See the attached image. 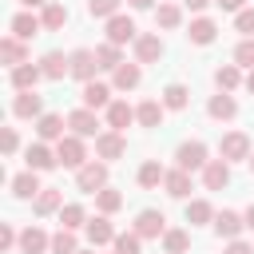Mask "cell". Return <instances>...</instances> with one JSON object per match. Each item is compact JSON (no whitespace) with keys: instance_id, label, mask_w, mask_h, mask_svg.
I'll list each match as a JSON object with an SVG mask.
<instances>
[{"instance_id":"6da1fadb","label":"cell","mask_w":254,"mask_h":254,"mask_svg":"<svg viewBox=\"0 0 254 254\" xmlns=\"http://www.w3.org/2000/svg\"><path fill=\"white\" fill-rule=\"evenodd\" d=\"M75 187L83 190V194H99L103 187H107V163H83L79 171H75Z\"/></svg>"},{"instance_id":"7a4b0ae2","label":"cell","mask_w":254,"mask_h":254,"mask_svg":"<svg viewBox=\"0 0 254 254\" xmlns=\"http://www.w3.org/2000/svg\"><path fill=\"white\" fill-rule=\"evenodd\" d=\"M56 159H60V167H83L87 163V151H83V139L79 135H64L60 143H56Z\"/></svg>"},{"instance_id":"3957f363","label":"cell","mask_w":254,"mask_h":254,"mask_svg":"<svg viewBox=\"0 0 254 254\" xmlns=\"http://www.w3.org/2000/svg\"><path fill=\"white\" fill-rule=\"evenodd\" d=\"M175 159H179V171H202L210 159H206V147L198 143V139H187L179 151H175Z\"/></svg>"},{"instance_id":"277c9868","label":"cell","mask_w":254,"mask_h":254,"mask_svg":"<svg viewBox=\"0 0 254 254\" xmlns=\"http://www.w3.org/2000/svg\"><path fill=\"white\" fill-rule=\"evenodd\" d=\"M218 155H222L226 163L250 159V139H246L242 131H230V135H222V143H218Z\"/></svg>"},{"instance_id":"5b68a950","label":"cell","mask_w":254,"mask_h":254,"mask_svg":"<svg viewBox=\"0 0 254 254\" xmlns=\"http://www.w3.org/2000/svg\"><path fill=\"white\" fill-rule=\"evenodd\" d=\"M127 40H139V36H135V20L119 12V16H111V20H107V44H115V48H119V44H127Z\"/></svg>"},{"instance_id":"8992f818","label":"cell","mask_w":254,"mask_h":254,"mask_svg":"<svg viewBox=\"0 0 254 254\" xmlns=\"http://www.w3.org/2000/svg\"><path fill=\"white\" fill-rule=\"evenodd\" d=\"M95 67H99L95 52H87V48H75V52H71V75H75V79L91 83V79H95Z\"/></svg>"},{"instance_id":"52a82bcc","label":"cell","mask_w":254,"mask_h":254,"mask_svg":"<svg viewBox=\"0 0 254 254\" xmlns=\"http://www.w3.org/2000/svg\"><path fill=\"white\" fill-rule=\"evenodd\" d=\"M79 99H83V107H87V111H99V107H111V87H107V83H99V79H91V83H83V91H79Z\"/></svg>"},{"instance_id":"ba28073f","label":"cell","mask_w":254,"mask_h":254,"mask_svg":"<svg viewBox=\"0 0 254 254\" xmlns=\"http://www.w3.org/2000/svg\"><path fill=\"white\" fill-rule=\"evenodd\" d=\"M123 151H127V143H123V135L119 131H103V135H95V155L99 159H123Z\"/></svg>"},{"instance_id":"9c48e42d","label":"cell","mask_w":254,"mask_h":254,"mask_svg":"<svg viewBox=\"0 0 254 254\" xmlns=\"http://www.w3.org/2000/svg\"><path fill=\"white\" fill-rule=\"evenodd\" d=\"M230 183V163L226 159H210L206 167H202V187L206 190H222Z\"/></svg>"},{"instance_id":"30bf717a","label":"cell","mask_w":254,"mask_h":254,"mask_svg":"<svg viewBox=\"0 0 254 254\" xmlns=\"http://www.w3.org/2000/svg\"><path fill=\"white\" fill-rule=\"evenodd\" d=\"M163 222H167L163 210H139V218H135V234H139V238H159V234H167Z\"/></svg>"},{"instance_id":"8fae6325","label":"cell","mask_w":254,"mask_h":254,"mask_svg":"<svg viewBox=\"0 0 254 254\" xmlns=\"http://www.w3.org/2000/svg\"><path fill=\"white\" fill-rule=\"evenodd\" d=\"M40 71H44V79H64V75H71V56L48 52V56L40 60Z\"/></svg>"},{"instance_id":"7c38bea8","label":"cell","mask_w":254,"mask_h":254,"mask_svg":"<svg viewBox=\"0 0 254 254\" xmlns=\"http://www.w3.org/2000/svg\"><path fill=\"white\" fill-rule=\"evenodd\" d=\"M40 79H44V71H40L36 64H20V67H12V87H16V91H36Z\"/></svg>"},{"instance_id":"4fadbf2b","label":"cell","mask_w":254,"mask_h":254,"mask_svg":"<svg viewBox=\"0 0 254 254\" xmlns=\"http://www.w3.org/2000/svg\"><path fill=\"white\" fill-rule=\"evenodd\" d=\"M242 226H246V218L242 214H234V210H222V214H214V230H218V238H238L242 234Z\"/></svg>"},{"instance_id":"5bb4252c","label":"cell","mask_w":254,"mask_h":254,"mask_svg":"<svg viewBox=\"0 0 254 254\" xmlns=\"http://www.w3.org/2000/svg\"><path fill=\"white\" fill-rule=\"evenodd\" d=\"M52 246V238L40 230V226H28V230H20V254H44Z\"/></svg>"},{"instance_id":"9a60e30c","label":"cell","mask_w":254,"mask_h":254,"mask_svg":"<svg viewBox=\"0 0 254 254\" xmlns=\"http://www.w3.org/2000/svg\"><path fill=\"white\" fill-rule=\"evenodd\" d=\"M67 127H71V135H79V139H87V135H95V111H87V107H79V111H71L67 115Z\"/></svg>"},{"instance_id":"2e32d148","label":"cell","mask_w":254,"mask_h":254,"mask_svg":"<svg viewBox=\"0 0 254 254\" xmlns=\"http://www.w3.org/2000/svg\"><path fill=\"white\" fill-rule=\"evenodd\" d=\"M24 159H28V171H52V167L60 163V159H56V151H48L44 143H32Z\"/></svg>"},{"instance_id":"e0dca14e","label":"cell","mask_w":254,"mask_h":254,"mask_svg":"<svg viewBox=\"0 0 254 254\" xmlns=\"http://www.w3.org/2000/svg\"><path fill=\"white\" fill-rule=\"evenodd\" d=\"M159 56H163V40L159 36H139L135 40V60L139 64H155Z\"/></svg>"},{"instance_id":"ac0fdd59","label":"cell","mask_w":254,"mask_h":254,"mask_svg":"<svg viewBox=\"0 0 254 254\" xmlns=\"http://www.w3.org/2000/svg\"><path fill=\"white\" fill-rule=\"evenodd\" d=\"M206 111H210L214 119H234V115H238V103H234V95H230V91H218V95H210Z\"/></svg>"},{"instance_id":"d6986e66","label":"cell","mask_w":254,"mask_h":254,"mask_svg":"<svg viewBox=\"0 0 254 254\" xmlns=\"http://www.w3.org/2000/svg\"><path fill=\"white\" fill-rule=\"evenodd\" d=\"M163 187H167V194L171 198H187L190 194V171H167V179H163Z\"/></svg>"},{"instance_id":"ffe728a7","label":"cell","mask_w":254,"mask_h":254,"mask_svg":"<svg viewBox=\"0 0 254 254\" xmlns=\"http://www.w3.org/2000/svg\"><path fill=\"white\" fill-rule=\"evenodd\" d=\"M190 44H214V36H218V28H214V20H206V16H198V20H190Z\"/></svg>"},{"instance_id":"44dd1931","label":"cell","mask_w":254,"mask_h":254,"mask_svg":"<svg viewBox=\"0 0 254 254\" xmlns=\"http://www.w3.org/2000/svg\"><path fill=\"white\" fill-rule=\"evenodd\" d=\"M0 60H4V64H12V67H20V64L28 60V52H24V40H16V36H4V40H0Z\"/></svg>"},{"instance_id":"7402d4cb","label":"cell","mask_w":254,"mask_h":254,"mask_svg":"<svg viewBox=\"0 0 254 254\" xmlns=\"http://www.w3.org/2000/svg\"><path fill=\"white\" fill-rule=\"evenodd\" d=\"M36 135H40L44 143H48V139H56V143H60V139H64V119H60V115H52V111H48V115H40V119H36Z\"/></svg>"},{"instance_id":"603a6c76","label":"cell","mask_w":254,"mask_h":254,"mask_svg":"<svg viewBox=\"0 0 254 254\" xmlns=\"http://www.w3.org/2000/svg\"><path fill=\"white\" fill-rule=\"evenodd\" d=\"M87 238H91V246L115 242V226L107 222V214H99V218H91V222H87Z\"/></svg>"},{"instance_id":"cb8c5ba5","label":"cell","mask_w":254,"mask_h":254,"mask_svg":"<svg viewBox=\"0 0 254 254\" xmlns=\"http://www.w3.org/2000/svg\"><path fill=\"white\" fill-rule=\"evenodd\" d=\"M40 28H44V24H40L32 12H20V16H12V36H16V40H32Z\"/></svg>"},{"instance_id":"d4e9b609","label":"cell","mask_w":254,"mask_h":254,"mask_svg":"<svg viewBox=\"0 0 254 254\" xmlns=\"http://www.w3.org/2000/svg\"><path fill=\"white\" fill-rule=\"evenodd\" d=\"M139 79H143L139 64H119V67H115V79H111V83H115L119 91H131V87H139Z\"/></svg>"},{"instance_id":"484cf974","label":"cell","mask_w":254,"mask_h":254,"mask_svg":"<svg viewBox=\"0 0 254 254\" xmlns=\"http://www.w3.org/2000/svg\"><path fill=\"white\" fill-rule=\"evenodd\" d=\"M131 119H135V107H127L123 99H115V103L107 107V127H111V131H123Z\"/></svg>"},{"instance_id":"4316f807","label":"cell","mask_w":254,"mask_h":254,"mask_svg":"<svg viewBox=\"0 0 254 254\" xmlns=\"http://www.w3.org/2000/svg\"><path fill=\"white\" fill-rule=\"evenodd\" d=\"M135 119H139L143 127H159V123H163V103H159V99H143V103L135 107Z\"/></svg>"},{"instance_id":"83f0119b","label":"cell","mask_w":254,"mask_h":254,"mask_svg":"<svg viewBox=\"0 0 254 254\" xmlns=\"http://www.w3.org/2000/svg\"><path fill=\"white\" fill-rule=\"evenodd\" d=\"M12 115H20V119L40 115V95H36V91H20V95H16V103H12Z\"/></svg>"},{"instance_id":"f1b7e54d","label":"cell","mask_w":254,"mask_h":254,"mask_svg":"<svg viewBox=\"0 0 254 254\" xmlns=\"http://www.w3.org/2000/svg\"><path fill=\"white\" fill-rule=\"evenodd\" d=\"M12 190H16V198H32V194H40L44 187H40L36 171H24V175H16V179H12Z\"/></svg>"},{"instance_id":"f546056e","label":"cell","mask_w":254,"mask_h":254,"mask_svg":"<svg viewBox=\"0 0 254 254\" xmlns=\"http://www.w3.org/2000/svg\"><path fill=\"white\" fill-rule=\"evenodd\" d=\"M52 210H64V194L56 187H44L36 194V214H52Z\"/></svg>"},{"instance_id":"4dcf8cb0","label":"cell","mask_w":254,"mask_h":254,"mask_svg":"<svg viewBox=\"0 0 254 254\" xmlns=\"http://www.w3.org/2000/svg\"><path fill=\"white\" fill-rule=\"evenodd\" d=\"M163 179H167V171L159 167V159H147V163L139 167V187H147V190H151V187H159Z\"/></svg>"},{"instance_id":"1f68e13d","label":"cell","mask_w":254,"mask_h":254,"mask_svg":"<svg viewBox=\"0 0 254 254\" xmlns=\"http://www.w3.org/2000/svg\"><path fill=\"white\" fill-rule=\"evenodd\" d=\"M40 24H44L48 32L64 28V24H67V8H64V4H44V16H40Z\"/></svg>"},{"instance_id":"d6a6232c","label":"cell","mask_w":254,"mask_h":254,"mask_svg":"<svg viewBox=\"0 0 254 254\" xmlns=\"http://www.w3.org/2000/svg\"><path fill=\"white\" fill-rule=\"evenodd\" d=\"M187 95H190V91H187L183 83H167V87H163V107L183 111V107H187Z\"/></svg>"},{"instance_id":"836d02e7","label":"cell","mask_w":254,"mask_h":254,"mask_svg":"<svg viewBox=\"0 0 254 254\" xmlns=\"http://www.w3.org/2000/svg\"><path fill=\"white\" fill-rule=\"evenodd\" d=\"M214 218V210H210V202L206 198H194V202H187V222L190 226H198V222H210Z\"/></svg>"},{"instance_id":"e575fe53","label":"cell","mask_w":254,"mask_h":254,"mask_svg":"<svg viewBox=\"0 0 254 254\" xmlns=\"http://www.w3.org/2000/svg\"><path fill=\"white\" fill-rule=\"evenodd\" d=\"M179 20H183L179 4H159V8H155V24H159V28H179Z\"/></svg>"},{"instance_id":"d590c367","label":"cell","mask_w":254,"mask_h":254,"mask_svg":"<svg viewBox=\"0 0 254 254\" xmlns=\"http://www.w3.org/2000/svg\"><path fill=\"white\" fill-rule=\"evenodd\" d=\"M95 60H99V67H111V71H115L119 64H127V60L119 56V48H115V44H99V48H95Z\"/></svg>"},{"instance_id":"8d00e7d4","label":"cell","mask_w":254,"mask_h":254,"mask_svg":"<svg viewBox=\"0 0 254 254\" xmlns=\"http://www.w3.org/2000/svg\"><path fill=\"white\" fill-rule=\"evenodd\" d=\"M214 83H218V91H234L238 87V64H222L214 71Z\"/></svg>"},{"instance_id":"74e56055","label":"cell","mask_w":254,"mask_h":254,"mask_svg":"<svg viewBox=\"0 0 254 254\" xmlns=\"http://www.w3.org/2000/svg\"><path fill=\"white\" fill-rule=\"evenodd\" d=\"M95 206H99L103 214H115V210L123 206V194H119V190H111V187H103V190L95 194Z\"/></svg>"},{"instance_id":"f35d334b","label":"cell","mask_w":254,"mask_h":254,"mask_svg":"<svg viewBox=\"0 0 254 254\" xmlns=\"http://www.w3.org/2000/svg\"><path fill=\"white\" fill-rule=\"evenodd\" d=\"M163 246H167V254H183V250L190 246V234H187V230H167V234H163Z\"/></svg>"},{"instance_id":"ab89813d","label":"cell","mask_w":254,"mask_h":254,"mask_svg":"<svg viewBox=\"0 0 254 254\" xmlns=\"http://www.w3.org/2000/svg\"><path fill=\"white\" fill-rule=\"evenodd\" d=\"M52 250H56V254H79V246H75V234L60 226V234H52Z\"/></svg>"},{"instance_id":"60d3db41","label":"cell","mask_w":254,"mask_h":254,"mask_svg":"<svg viewBox=\"0 0 254 254\" xmlns=\"http://www.w3.org/2000/svg\"><path fill=\"white\" fill-rule=\"evenodd\" d=\"M60 222H64V230H75V226H83V206H79V202H67V206L60 210Z\"/></svg>"},{"instance_id":"b9f144b4","label":"cell","mask_w":254,"mask_h":254,"mask_svg":"<svg viewBox=\"0 0 254 254\" xmlns=\"http://www.w3.org/2000/svg\"><path fill=\"white\" fill-rule=\"evenodd\" d=\"M139 246H143V238L131 230V234H115V254H139Z\"/></svg>"},{"instance_id":"7bdbcfd3","label":"cell","mask_w":254,"mask_h":254,"mask_svg":"<svg viewBox=\"0 0 254 254\" xmlns=\"http://www.w3.org/2000/svg\"><path fill=\"white\" fill-rule=\"evenodd\" d=\"M87 12L111 20V16H119V0H87Z\"/></svg>"},{"instance_id":"ee69618b","label":"cell","mask_w":254,"mask_h":254,"mask_svg":"<svg viewBox=\"0 0 254 254\" xmlns=\"http://www.w3.org/2000/svg\"><path fill=\"white\" fill-rule=\"evenodd\" d=\"M234 64H242V67H250V71H254V36H250V40H242V44L234 48Z\"/></svg>"},{"instance_id":"f6af8a7d","label":"cell","mask_w":254,"mask_h":254,"mask_svg":"<svg viewBox=\"0 0 254 254\" xmlns=\"http://www.w3.org/2000/svg\"><path fill=\"white\" fill-rule=\"evenodd\" d=\"M234 24H238V32H242V36H246V40H250V36H254V8H242V12H238V20H234Z\"/></svg>"},{"instance_id":"bcb514c9","label":"cell","mask_w":254,"mask_h":254,"mask_svg":"<svg viewBox=\"0 0 254 254\" xmlns=\"http://www.w3.org/2000/svg\"><path fill=\"white\" fill-rule=\"evenodd\" d=\"M16 242H20V234H16V230H12L8 222H4V226H0V250H12Z\"/></svg>"},{"instance_id":"7dc6e473","label":"cell","mask_w":254,"mask_h":254,"mask_svg":"<svg viewBox=\"0 0 254 254\" xmlns=\"http://www.w3.org/2000/svg\"><path fill=\"white\" fill-rule=\"evenodd\" d=\"M0 143H4V155H12V151L20 147V135H16V127H4V139H0Z\"/></svg>"},{"instance_id":"c3c4849f","label":"cell","mask_w":254,"mask_h":254,"mask_svg":"<svg viewBox=\"0 0 254 254\" xmlns=\"http://www.w3.org/2000/svg\"><path fill=\"white\" fill-rule=\"evenodd\" d=\"M222 254H254V250H250V246H246V242H238V238H234V242H230V246H226V250H222Z\"/></svg>"},{"instance_id":"681fc988","label":"cell","mask_w":254,"mask_h":254,"mask_svg":"<svg viewBox=\"0 0 254 254\" xmlns=\"http://www.w3.org/2000/svg\"><path fill=\"white\" fill-rule=\"evenodd\" d=\"M242 4H246V0H218L222 12H242Z\"/></svg>"},{"instance_id":"f907efd6","label":"cell","mask_w":254,"mask_h":254,"mask_svg":"<svg viewBox=\"0 0 254 254\" xmlns=\"http://www.w3.org/2000/svg\"><path fill=\"white\" fill-rule=\"evenodd\" d=\"M183 4H187V8H190V12H202V8H206V4H210V0H183Z\"/></svg>"},{"instance_id":"816d5d0a","label":"cell","mask_w":254,"mask_h":254,"mask_svg":"<svg viewBox=\"0 0 254 254\" xmlns=\"http://www.w3.org/2000/svg\"><path fill=\"white\" fill-rule=\"evenodd\" d=\"M127 4H131V8H151L155 0H127Z\"/></svg>"},{"instance_id":"f5cc1de1","label":"cell","mask_w":254,"mask_h":254,"mask_svg":"<svg viewBox=\"0 0 254 254\" xmlns=\"http://www.w3.org/2000/svg\"><path fill=\"white\" fill-rule=\"evenodd\" d=\"M242 218H246V226H250V230H254V202H250V210H246V214H242Z\"/></svg>"},{"instance_id":"db71d44e","label":"cell","mask_w":254,"mask_h":254,"mask_svg":"<svg viewBox=\"0 0 254 254\" xmlns=\"http://www.w3.org/2000/svg\"><path fill=\"white\" fill-rule=\"evenodd\" d=\"M20 4H28V8H40V4H48V0H20Z\"/></svg>"},{"instance_id":"11a10c76","label":"cell","mask_w":254,"mask_h":254,"mask_svg":"<svg viewBox=\"0 0 254 254\" xmlns=\"http://www.w3.org/2000/svg\"><path fill=\"white\" fill-rule=\"evenodd\" d=\"M246 91H254V71H250V75H246Z\"/></svg>"},{"instance_id":"9f6ffc18","label":"cell","mask_w":254,"mask_h":254,"mask_svg":"<svg viewBox=\"0 0 254 254\" xmlns=\"http://www.w3.org/2000/svg\"><path fill=\"white\" fill-rule=\"evenodd\" d=\"M246 163H250V171H254V155H250V159H246Z\"/></svg>"},{"instance_id":"6f0895ef","label":"cell","mask_w":254,"mask_h":254,"mask_svg":"<svg viewBox=\"0 0 254 254\" xmlns=\"http://www.w3.org/2000/svg\"><path fill=\"white\" fill-rule=\"evenodd\" d=\"M79 254H91V250H79Z\"/></svg>"}]
</instances>
